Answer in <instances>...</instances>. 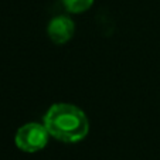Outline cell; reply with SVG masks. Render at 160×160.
Segmentation results:
<instances>
[{
    "label": "cell",
    "instance_id": "cell-1",
    "mask_svg": "<svg viewBox=\"0 0 160 160\" xmlns=\"http://www.w3.org/2000/svg\"><path fill=\"white\" fill-rule=\"evenodd\" d=\"M42 123L50 136L62 143H78L88 136L89 119L79 106L68 102L52 103L44 113Z\"/></svg>",
    "mask_w": 160,
    "mask_h": 160
},
{
    "label": "cell",
    "instance_id": "cell-2",
    "mask_svg": "<svg viewBox=\"0 0 160 160\" xmlns=\"http://www.w3.org/2000/svg\"><path fill=\"white\" fill-rule=\"evenodd\" d=\"M50 138L51 136L42 122H27L17 129L14 135V145L24 153H37L45 149Z\"/></svg>",
    "mask_w": 160,
    "mask_h": 160
},
{
    "label": "cell",
    "instance_id": "cell-3",
    "mask_svg": "<svg viewBox=\"0 0 160 160\" xmlns=\"http://www.w3.org/2000/svg\"><path fill=\"white\" fill-rule=\"evenodd\" d=\"M47 34H48V38L54 44H67L75 34V23L70 16H55L47 24Z\"/></svg>",
    "mask_w": 160,
    "mask_h": 160
},
{
    "label": "cell",
    "instance_id": "cell-4",
    "mask_svg": "<svg viewBox=\"0 0 160 160\" xmlns=\"http://www.w3.org/2000/svg\"><path fill=\"white\" fill-rule=\"evenodd\" d=\"M95 0H61L64 9L72 14H82L92 7Z\"/></svg>",
    "mask_w": 160,
    "mask_h": 160
}]
</instances>
